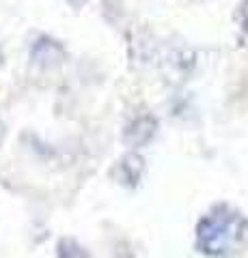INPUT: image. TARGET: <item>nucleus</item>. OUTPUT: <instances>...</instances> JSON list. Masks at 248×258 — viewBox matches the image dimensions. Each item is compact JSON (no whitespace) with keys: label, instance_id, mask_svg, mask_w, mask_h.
<instances>
[{"label":"nucleus","instance_id":"1","mask_svg":"<svg viewBox=\"0 0 248 258\" xmlns=\"http://www.w3.org/2000/svg\"><path fill=\"white\" fill-rule=\"evenodd\" d=\"M196 243L203 254L231 256L248 247V220L227 205L212 209L196 226Z\"/></svg>","mask_w":248,"mask_h":258},{"label":"nucleus","instance_id":"2","mask_svg":"<svg viewBox=\"0 0 248 258\" xmlns=\"http://www.w3.org/2000/svg\"><path fill=\"white\" fill-rule=\"evenodd\" d=\"M30 58H33L35 64L39 67H54L59 64L63 58H65V50L59 41H54L50 37H39L37 41L33 43V50H30Z\"/></svg>","mask_w":248,"mask_h":258},{"label":"nucleus","instance_id":"3","mask_svg":"<svg viewBox=\"0 0 248 258\" xmlns=\"http://www.w3.org/2000/svg\"><path fill=\"white\" fill-rule=\"evenodd\" d=\"M158 129V120L149 114H142L138 118H134L130 125H127L125 134H123V140L127 144H132V147H138V144H145L154 138Z\"/></svg>","mask_w":248,"mask_h":258},{"label":"nucleus","instance_id":"4","mask_svg":"<svg viewBox=\"0 0 248 258\" xmlns=\"http://www.w3.org/2000/svg\"><path fill=\"white\" fill-rule=\"evenodd\" d=\"M59 258H89V256H86V252L76 243V241L63 239L59 243Z\"/></svg>","mask_w":248,"mask_h":258},{"label":"nucleus","instance_id":"5","mask_svg":"<svg viewBox=\"0 0 248 258\" xmlns=\"http://www.w3.org/2000/svg\"><path fill=\"white\" fill-rule=\"evenodd\" d=\"M237 20H239V24H242V28L248 32V0H244V3L239 5V9H237Z\"/></svg>","mask_w":248,"mask_h":258},{"label":"nucleus","instance_id":"6","mask_svg":"<svg viewBox=\"0 0 248 258\" xmlns=\"http://www.w3.org/2000/svg\"><path fill=\"white\" fill-rule=\"evenodd\" d=\"M67 3H69L71 7H74V9H82V7H84L86 3H89V0H67Z\"/></svg>","mask_w":248,"mask_h":258},{"label":"nucleus","instance_id":"7","mask_svg":"<svg viewBox=\"0 0 248 258\" xmlns=\"http://www.w3.org/2000/svg\"><path fill=\"white\" fill-rule=\"evenodd\" d=\"M0 62H3V52H0Z\"/></svg>","mask_w":248,"mask_h":258}]
</instances>
